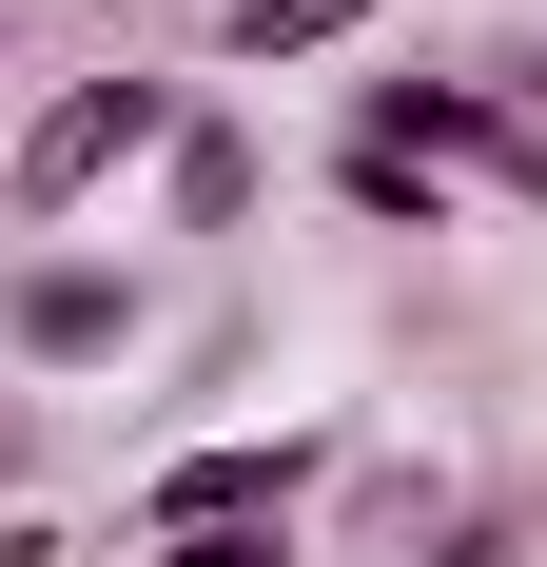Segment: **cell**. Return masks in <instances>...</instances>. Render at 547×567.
<instances>
[{
    "label": "cell",
    "mask_w": 547,
    "mask_h": 567,
    "mask_svg": "<svg viewBox=\"0 0 547 567\" xmlns=\"http://www.w3.org/2000/svg\"><path fill=\"white\" fill-rule=\"evenodd\" d=\"M157 137H176V99H157V79H99V99H59L40 137H20V216H79V196H99L117 157H157Z\"/></svg>",
    "instance_id": "6da1fadb"
},
{
    "label": "cell",
    "mask_w": 547,
    "mask_h": 567,
    "mask_svg": "<svg viewBox=\"0 0 547 567\" xmlns=\"http://www.w3.org/2000/svg\"><path fill=\"white\" fill-rule=\"evenodd\" d=\"M293 489H313L293 431H274V451H196V470L157 489V548H176V528H293Z\"/></svg>",
    "instance_id": "7a4b0ae2"
},
{
    "label": "cell",
    "mask_w": 547,
    "mask_h": 567,
    "mask_svg": "<svg viewBox=\"0 0 547 567\" xmlns=\"http://www.w3.org/2000/svg\"><path fill=\"white\" fill-rule=\"evenodd\" d=\"M20 333H40V352H117V275H40Z\"/></svg>",
    "instance_id": "3957f363"
},
{
    "label": "cell",
    "mask_w": 547,
    "mask_h": 567,
    "mask_svg": "<svg viewBox=\"0 0 547 567\" xmlns=\"http://www.w3.org/2000/svg\"><path fill=\"white\" fill-rule=\"evenodd\" d=\"M352 20H372V0H255V20H235V59H332Z\"/></svg>",
    "instance_id": "277c9868"
},
{
    "label": "cell",
    "mask_w": 547,
    "mask_h": 567,
    "mask_svg": "<svg viewBox=\"0 0 547 567\" xmlns=\"http://www.w3.org/2000/svg\"><path fill=\"white\" fill-rule=\"evenodd\" d=\"M176 567H274V528H176Z\"/></svg>",
    "instance_id": "5b68a950"
}]
</instances>
